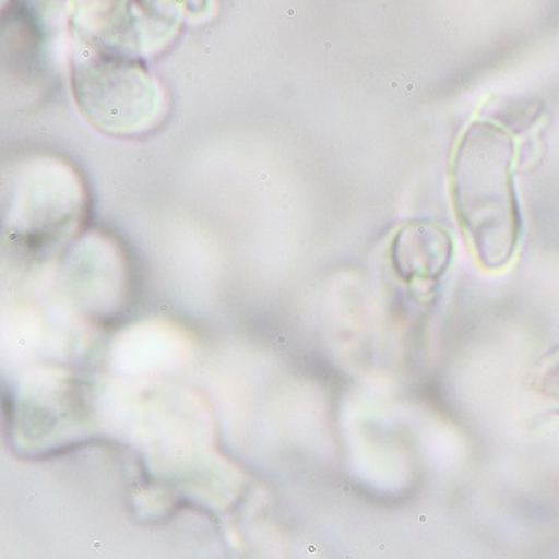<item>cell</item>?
<instances>
[{"label":"cell","mask_w":559,"mask_h":559,"mask_svg":"<svg viewBox=\"0 0 559 559\" xmlns=\"http://www.w3.org/2000/svg\"><path fill=\"white\" fill-rule=\"evenodd\" d=\"M511 165V139L495 124L477 123L465 135L452 170L459 221L486 270L506 267L520 239Z\"/></svg>","instance_id":"1"},{"label":"cell","mask_w":559,"mask_h":559,"mask_svg":"<svg viewBox=\"0 0 559 559\" xmlns=\"http://www.w3.org/2000/svg\"><path fill=\"white\" fill-rule=\"evenodd\" d=\"M73 90L86 120L109 135L146 133L165 115V95L155 80L140 66L120 59L80 66Z\"/></svg>","instance_id":"2"},{"label":"cell","mask_w":559,"mask_h":559,"mask_svg":"<svg viewBox=\"0 0 559 559\" xmlns=\"http://www.w3.org/2000/svg\"><path fill=\"white\" fill-rule=\"evenodd\" d=\"M451 259V240L439 227L412 226L402 230L393 246V261L405 280H433Z\"/></svg>","instance_id":"3"}]
</instances>
